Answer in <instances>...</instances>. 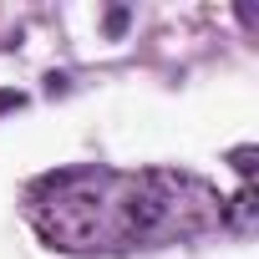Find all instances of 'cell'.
Here are the masks:
<instances>
[{
  "instance_id": "obj_5",
  "label": "cell",
  "mask_w": 259,
  "mask_h": 259,
  "mask_svg": "<svg viewBox=\"0 0 259 259\" xmlns=\"http://www.w3.org/2000/svg\"><path fill=\"white\" fill-rule=\"evenodd\" d=\"M21 107H26V92H16V87L0 92V112H21Z\"/></svg>"
},
{
  "instance_id": "obj_1",
  "label": "cell",
  "mask_w": 259,
  "mask_h": 259,
  "mask_svg": "<svg viewBox=\"0 0 259 259\" xmlns=\"http://www.w3.org/2000/svg\"><path fill=\"white\" fill-rule=\"evenodd\" d=\"M31 224L46 244L87 249H138L203 234L224 224V198L193 173H56L31 198Z\"/></svg>"
},
{
  "instance_id": "obj_4",
  "label": "cell",
  "mask_w": 259,
  "mask_h": 259,
  "mask_svg": "<svg viewBox=\"0 0 259 259\" xmlns=\"http://www.w3.org/2000/svg\"><path fill=\"white\" fill-rule=\"evenodd\" d=\"M127 21H133V16H127V6H112V11H107V36L117 41V36L127 31Z\"/></svg>"
},
{
  "instance_id": "obj_2",
  "label": "cell",
  "mask_w": 259,
  "mask_h": 259,
  "mask_svg": "<svg viewBox=\"0 0 259 259\" xmlns=\"http://www.w3.org/2000/svg\"><path fill=\"white\" fill-rule=\"evenodd\" d=\"M224 224H229V229H239V234L254 224V188H239V193L224 203Z\"/></svg>"
},
{
  "instance_id": "obj_3",
  "label": "cell",
  "mask_w": 259,
  "mask_h": 259,
  "mask_svg": "<svg viewBox=\"0 0 259 259\" xmlns=\"http://www.w3.org/2000/svg\"><path fill=\"white\" fill-rule=\"evenodd\" d=\"M254 158H259V153H254V148H249V143H244V148H234V153H229V163H234V168H239V178H249V173H254Z\"/></svg>"
},
{
  "instance_id": "obj_6",
  "label": "cell",
  "mask_w": 259,
  "mask_h": 259,
  "mask_svg": "<svg viewBox=\"0 0 259 259\" xmlns=\"http://www.w3.org/2000/svg\"><path fill=\"white\" fill-rule=\"evenodd\" d=\"M46 92H51V97H61V92H66V76H61V71H51V76H46Z\"/></svg>"
}]
</instances>
